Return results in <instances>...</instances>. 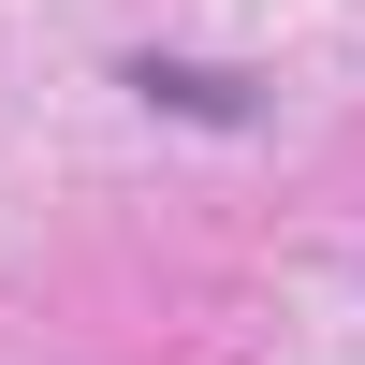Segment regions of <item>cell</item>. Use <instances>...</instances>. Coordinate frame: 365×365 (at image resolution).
<instances>
[{"instance_id":"1","label":"cell","mask_w":365,"mask_h":365,"mask_svg":"<svg viewBox=\"0 0 365 365\" xmlns=\"http://www.w3.org/2000/svg\"><path fill=\"white\" fill-rule=\"evenodd\" d=\"M132 88L161 117H205V132H249V117H263V88L249 73H205V58H132Z\"/></svg>"}]
</instances>
